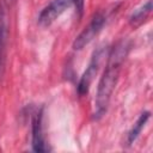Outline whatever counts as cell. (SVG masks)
I'll list each match as a JSON object with an SVG mask.
<instances>
[{"label": "cell", "instance_id": "obj_9", "mask_svg": "<svg viewBox=\"0 0 153 153\" xmlns=\"http://www.w3.org/2000/svg\"><path fill=\"white\" fill-rule=\"evenodd\" d=\"M72 2L74 4L76 11L79 12V14L82 13V10H84V0H72Z\"/></svg>", "mask_w": 153, "mask_h": 153}, {"label": "cell", "instance_id": "obj_10", "mask_svg": "<svg viewBox=\"0 0 153 153\" xmlns=\"http://www.w3.org/2000/svg\"><path fill=\"white\" fill-rule=\"evenodd\" d=\"M5 1V4L6 5H12V4H14L16 2V0H4Z\"/></svg>", "mask_w": 153, "mask_h": 153}, {"label": "cell", "instance_id": "obj_6", "mask_svg": "<svg viewBox=\"0 0 153 153\" xmlns=\"http://www.w3.org/2000/svg\"><path fill=\"white\" fill-rule=\"evenodd\" d=\"M32 148L36 152H47L48 147L45 145L43 127H42V112L38 111L32 118Z\"/></svg>", "mask_w": 153, "mask_h": 153}, {"label": "cell", "instance_id": "obj_5", "mask_svg": "<svg viewBox=\"0 0 153 153\" xmlns=\"http://www.w3.org/2000/svg\"><path fill=\"white\" fill-rule=\"evenodd\" d=\"M7 38H8L7 14L4 7L0 6V79L5 73L6 55H7Z\"/></svg>", "mask_w": 153, "mask_h": 153}, {"label": "cell", "instance_id": "obj_7", "mask_svg": "<svg viewBox=\"0 0 153 153\" xmlns=\"http://www.w3.org/2000/svg\"><path fill=\"white\" fill-rule=\"evenodd\" d=\"M148 118H149V112H148V111H145V112H142V114L139 116V118H137V121L134 123L131 130L128 133V143H129V145H131V143L137 139V136L140 135V133H141V130L143 129L145 124L147 123Z\"/></svg>", "mask_w": 153, "mask_h": 153}, {"label": "cell", "instance_id": "obj_4", "mask_svg": "<svg viewBox=\"0 0 153 153\" xmlns=\"http://www.w3.org/2000/svg\"><path fill=\"white\" fill-rule=\"evenodd\" d=\"M72 0H53L49 5H47L38 16V23L42 26H49L53 24L71 5Z\"/></svg>", "mask_w": 153, "mask_h": 153}, {"label": "cell", "instance_id": "obj_3", "mask_svg": "<svg viewBox=\"0 0 153 153\" xmlns=\"http://www.w3.org/2000/svg\"><path fill=\"white\" fill-rule=\"evenodd\" d=\"M104 56V50L100 48L98 49L97 51H94L86 71L84 72V74L81 75L80 80H79V84H78V92L79 94H86L90 90V86L91 84L93 82L94 80V76L97 75L98 73V69H99V66H100V61Z\"/></svg>", "mask_w": 153, "mask_h": 153}, {"label": "cell", "instance_id": "obj_1", "mask_svg": "<svg viewBox=\"0 0 153 153\" xmlns=\"http://www.w3.org/2000/svg\"><path fill=\"white\" fill-rule=\"evenodd\" d=\"M129 51V43L124 39L120 41L110 51L109 54V61L105 71L103 72L98 87H97V94H96V111H94V118L98 120L100 118L108 109L111 94L116 87L121 66L123 61L126 60V56L128 55Z\"/></svg>", "mask_w": 153, "mask_h": 153}, {"label": "cell", "instance_id": "obj_2", "mask_svg": "<svg viewBox=\"0 0 153 153\" xmlns=\"http://www.w3.org/2000/svg\"><path fill=\"white\" fill-rule=\"evenodd\" d=\"M104 24H105V16L102 12L96 13L92 17V19L90 20V23L87 24V26H85L84 30L74 39L73 48L75 50H81L85 45H87L99 33V31L103 29Z\"/></svg>", "mask_w": 153, "mask_h": 153}, {"label": "cell", "instance_id": "obj_8", "mask_svg": "<svg viewBox=\"0 0 153 153\" xmlns=\"http://www.w3.org/2000/svg\"><path fill=\"white\" fill-rule=\"evenodd\" d=\"M152 11V0H148L145 5H142L140 8H137L136 11L133 12V14L130 16V23L131 24H137L141 23Z\"/></svg>", "mask_w": 153, "mask_h": 153}]
</instances>
